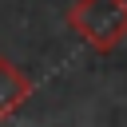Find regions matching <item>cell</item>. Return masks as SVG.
<instances>
[{
  "label": "cell",
  "mask_w": 127,
  "mask_h": 127,
  "mask_svg": "<svg viewBox=\"0 0 127 127\" xmlns=\"http://www.w3.org/2000/svg\"><path fill=\"white\" fill-rule=\"evenodd\" d=\"M67 24L87 48L115 52L127 40V0H75L67 8Z\"/></svg>",
  "instance_id": "1"
},
{
  "label": "cell",
  "mask_w": 127,
  "mask_h": 127,
  "mask_svg": "<svg viewBox=\"0 0 127 127\" xmlns=\"http://www.w3.org/2000/svg\"><path fill=\"white\" fill-rule=\"evenodd\" d=\"M24 99H32V79L12 60H0V119L16 115L24 107Z\"/></svg>",
  "instance_id": "2"
}]
</instances>
